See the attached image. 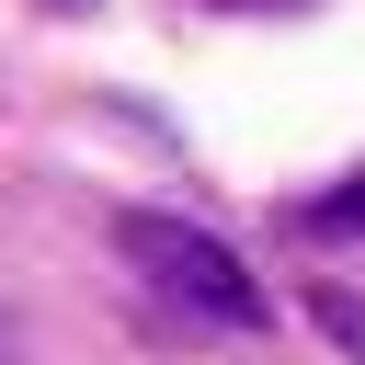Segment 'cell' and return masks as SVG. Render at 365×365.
I'll use <instances>...</instances> for the list:
<instances>
[{
  "label": "cell",
  "mask_w": 365,
  "mask_h": 365,
  "mask_svg": "<svg viewBox=\"0 0 365 365\" xmlns=\"http://www.w3.org/2000/svg\"><path fill=\"white\" fill-rule=\"evenodd\" d=\"M114 262L148 274L171 308H194V319H217V331H262V319H274V297L251 285V262H240L217 228L171 217V205H114Z\"/></svg>",
  "instance_id": "6da1fadb"
},
{
  "label": "cell",
  "mask_w": 365,
  "mask_h": 365,
  "mask_svg": "<svg viewBox=\"0 0 365 365\" xmlns=\"http://www.w3.org/2000/svg\"><path fill=\"white\" fill-rule=\"evenodd\" d=\"M285 228H297V240H319V251H331V240H365V171H331L319 194H297V205H285Z\"/></svg>",
  "instance_id": "7a4b0ae2"
},
{
  "label": "cell",
  "mask_w": 365,
  "mask_h": 365,
  "mask_svg": "<svg viewBox=\"0 0 365 365\" xmlns=\"http://www.w3.org/2000/svg\"><path fill=\"white\" fill-rule=\"evenodd\" d=\"M308 319H319V342H342V354L365 365V297H354V285H308Z\"/></svg>",
  "instance_id": "3957f363"
},
{
  "label": "cell",
  "mask_w": 365,
  "mask_h": 365,
  "mask_svg": "<svg viewBox=\"0 0 365 365\" xmlns=\"http://www.w3.org/2000/svg\"><path fill=\"white\" fill-rule=\"evenodd\" d=\"M0 365H23V319L11 308H0Z\"/></svg>",
  "instance_id": "277c9868"
},
{
  "label": "cell",
  "mask_w": 365,
  "mask_h": 365,
  "mask_svg": "<svg viewBox=\"0 0 365 365\" xmlns=\"http://www.w3.org/2000/svg\"><path fill=\"white\" fill-rule=\"evenodd\" d=\"M228 11H308V0H228Z\"/></svg>",
  "instance_id": "5b68a950"
},
{
  "label": "cell",
  "mask_w": 365,
  "mask_h": 365,
  "mask_svg": "<svg viewBox=\"0 0 365 365\" xmlns=\"http://www.w3.org/2000/svg\"><path fill=\"white\" fill-rule=\"evenodd\" d=\"M57 11H80V0H57Z\"/></svg>",
  "instance_id": "8992f818"
}]
</instances>
